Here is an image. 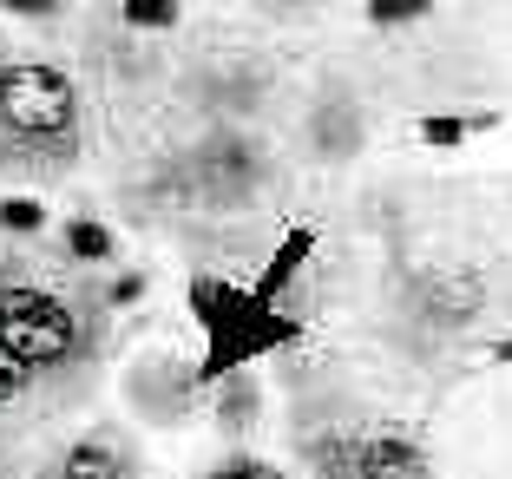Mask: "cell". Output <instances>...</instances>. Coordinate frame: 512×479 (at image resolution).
I'll use <instances>...</instances> for the list:
<instances>
[{
	"instance_id": "6",
	"label": "cell",
	"mask_w": 512,
	"mask_h": 479,
	"mask_svg": "<svg viewBox=\"0 0 512 479\" xmlns=\"http://www.w3.org/2000/svg\"><path fill=\"white\" fill-rule=\"evenodd\" d=\"M309 138H316V158H355V145H362L355 99H322L316 119H309Z\"/></svg>"
},
{
	"instance_id": "11",
	"label": "cell",
	"mask_w": 512,
	"mask_h": 479,
	"mask_svg": "<svg viewBox=\"0 0 512 479\" xmlns=\"http://www.w3.org/2000/svg\"><path fill=\"white\" fill-rule=\"evenodd\" d=\"M66 250H73L79 263H106L112 256V230L99 224V217H73V224H66Z\"/></svg>"
},
{
	"instance_id": "4",
	"label": "cell",
	"mask_w": 512,
	"mask_h": 479,
	"mask_svg": "<svg viewBox=\"0 0 512 479\" xmlns=\"http://www.w3.org/2000/svg\"><path fill=\"white\" fill-rule=\"evenodd\" d=\"M191 184L204 204H250L256 184H263V158L250 151V138L217 132L191 151Z\"/></svg>"
},
{
	"instance_id": "16",
	"label": "cell",
	"mask_w": 512,
	"mask_h": 479,
	"mask_svg": "<svg viewBox=\"0 0 512 479\" xmlns=\"http://www.w3.org/2000/svg\"><path fill=\"white\" fill-rule=\"evenodd\" d=\"M40 224H46L40 197H7V204H0V230H7V237H33Z\"/></svg>"
},
{
	"instance_id": "18",
	"label": "cell",
	"mask_w": 512,
	"mask_h": 479,
	"mask_svg": "<svg viewBox=\"0 0 512 479\" xmlns=\"http://www.w3.org/2000/svg\"><path fill=\"white\" fill-rule=\"evenodd\" d=\"M66 0H0V14H14V20H53Z\"/></svg>"
},
{
	"instance_id": "7",
	"label": "cell",
	"mask_w": 512,
	"mask_h": 479,
	"mask_svg": "<svg viewBox=\"0 0 512 479\" xmlns=\"http://www.w3.org/2000/svg\"><path fill=\"white\" fill-rule=\"evenodd\" d=\"M421 309L434 315V322H467L473 309H480V276H434L427 283V296H421Z\"/></svg>"
},
{
	"instance_id": "12",
	"label": "cell",
	"mask_w": 512,
	"mask_h": 479,
	"mask_svg": "<svg viewBox=\"0 0 512 479\" xmlns=\"http://www.w3.org/2000/svg\"><path fill=\"white\" fill-rule=\"evenodd\" d=\"M125 27L132 33H171L178 27V0H125Z\"/></svg>"
},
{
	"instance_id": "1",
	"label": "cell",
	"mask_w": 512,
	"mask_h": 479,
	"mask_svg": "<svg viewBox=\"0 0 512 479\" xmlns=\"http://www.w3.org/2000/svg\"><path fill=\"white\" fill-rule=\"evenodd\" d=\"M191 315H197V329H204L197 381H230L256 355L302 342V322L283 315V302L256 296L243 283H224V276H191Z\"/></svg>"
},
{
	"instance_id": "14",
	"label": "cell",
	"mask_w": 512,
	"mask_h": 479,
	"mask_svg": "<svg viewBox=\"0 0 512 479\" xmlns=\"http://www.w3.org/2000/svg\"><path fill=\"white\" fill-rule=\"evenodd\" d=\"M33 381H40V375H33L27 361H20L14 348H0V407H14V401H27V394H33Z\"/></svg>"
},
{
	"instance_id": "13",
	"label": "cell",
	"mask_w": 512,
	"mask_h": 479,
	"mask_svg": "<svg viewBox=\"0 0 512 479\" xmlns=\"http://www.w3.org/2000/svg\"><path fill=\"white\" fill-rule=\"evenodd\" d=\"M434 14V0H368V27H414V20Z\"/></svg>"
},
{
	"instance_id": "10",
	"label": "cell",
	"mask_w": 512,
	"mask_h": 479,
	"mask_svg": "<svg viewBox=\"0 0 512 479\" xmlns=\"http://www.w3.org/2000/svg\"><path fill=\"white\" fill-rule=\"evenodd\" d=\"M467 132H493V112H467V119H460V112H427L421 119L427 145H460Z\"/></svg>"
},
{
	"instance_id": "9",
	"label": "cell",
	"mask_w": 512,
	"mask_h": 479,
	"mask_svg": "<svg viewBox=\"0 0 512 479\" xmlns=\"http://www.w3.org/2000/svg\"><path fill=\"white\" fill-rule=\"evenodd\" d=\"M60 479H125V460L106 447V440H79V447L66 453Z\"/></svg>"
},
{
	"instance_id": "2",
	"label": "cell",
	"mask_w": 512,
	"mask_h": 479,
	"mask_svg": "<svg viewBox=\"0 0 512 479\" xmlns=\"http://www.w3.org/2000/svg\"><path fill=\"white\" fill-rule=\"evenodd\" d=\"M79 145V92L60 66L7 60L0 66V158L60 165Z\"/></svg>"
},
{
	"instance_id": "3",
	"label": "cell",
	"mask_w": 512,
	"mask_h": 479,
	"mask_svg": "<svg viewBox=\"0 0 512 479\" xmlns=\"http://www.w3.org/2000/svg\"><path fill=\"white\" fill-rule=\"evenodd\" d=\"M0 348H14L33 375H60L86 355V322L53 289L7 283L0 289Z\"/></svg>"
},
{
	"instance_id": "21",
	"label": "cell",
	"mask_w": 512,
	"mask_h": 479,
	"mask_svg": "<svg viewBox=\"0 0 512 479\" xmlns=\"http://www.w3.org/2000/svg\"><path fill=\"white\" fill-rule=\"evenodd\" d=\"M0 66H7V60H0Z\"/></svg>"
},
{
	"instance_id": "17",
	"label": "cell",
	"mask_w": 512,
	"mask_h": 479,
	"mask_svg": "<svg viewBox=\"0 0 512 479\" xmlns=\"http://www.w3.org/2000/svg\"><path fill=\"white\" fill-rule=\"evenodd\" d=\"M204 479H283L276 466H263V460H250V453H230L224 466H211Z\"/></svg>"
},
{
	"instance_id": "20",
	"label": "cell",
	"mask_w": 512,
	"mask_h": 479,
	"mask_svg": "<svg viewBox=\"0 0 512 479\" xmlns=\"http://www.w3.org/2000/svg\"><path fill=\"white\" fill-rule=\"evenodd\" d=\"M493 361H512V335H506V342H493Z\"/></svg>"
},
{
	"instance_id": "15",
	"label": "cell",
	"mask_w": 512,
	"mask_h": 479,
	"mask_svg": "<svg viewBox=\"0 0 512 479\" xmlns=\"http://www.w3.org/2000/svg\"><path fill=\"white\" fill-rule=\"evenodd\" d=\"M250 414H256V388H250V375L237 368V375L224 381V407H217V420H224V427H243Z\"/></svg>"
},
{
	"instance_id": "5",
	"label": "cell",
	"mask_w": 512,
	"mask_h": 479,
	"mask_svg": "<svg viewBox=\"0 0 512 479\" xmlns=\"http://www.w3.org/2000/svg\"><path fill=\"white\" fill-rule=\"evenodd\" d=\"M355 479H434V460H427L421 440L375 434V440L355 447Z\"/></svg>"
},
{
	"instance_id": "8",
	"label": "cell",
	"mask_w": 512,
	"mask_h": 479,
	"mask_svg": "<svg viewBox=\"0 0 512 479\" xmlns=\"http://www.w3.org/2000/svg\"><path fill=\"white\" fill-rule=\"evenodd\" d=\"M309 250H316V230H309V224H296V230H289V237H283V250L270 256V270L256 276V296H270V302H283L289 276H296L302 263H309Z\"/></svg>"
},
{
	"instance_id": "19",
	"label": "cell",
	"mask_w": 512,
	"mask_h": 479,
	"mask_svg": "<svg viewBox=\"0 0 512 479\" xmlns=\"http://www.w3.org/2000/svg\"><path fill=\"white\" fill-rule=\"evenodd\" d=\"M138 296H145V270H125V276H119V283H112V289H106V302H112V309H132V302H138Z\"/></svg>"
}]
</instances>
